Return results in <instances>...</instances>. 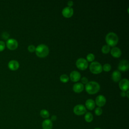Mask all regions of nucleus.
I'll return each instance as SVG.
<instances>
[{
    "label": "nucleus",
    "mask_w": 129,
    "mask_h": 129,
    "mask_svg": "<svg viewBox=\"0 0 129 129\" xmlns=\"http://www.w3.org/2000/svg\"><path fill=\"white\" fill-rule=\"evenodd\" d=\"M85 89L89 94H94L98 92L100 89V85L96 82L90 81L86 84Z\"/></svg>",
    "instance_id": "f257e3e1"
},
{
    "label": "nucleus",
    "mask_w": 129,
    "mask_h": 129,
    "mask_svg": "<svg viewBox=\"0 0 129 129\" xmlns=\"http://www.w3.org/2000/svg\"><path fill=\"white\" fill-rule=\"evenodd\" d=\"M36 55L40 57H44L49 53L48 47L44 44L38 45L35 48Z\"/></svg>",
    "instance_id": "f03ea898"
},
{
    "label": "nucleus",
    "mask_w": 129,
    "mask_h": 129,
    "mask_svg": "<svg viewBox=\"0 0 129 129\" xmlns=\"http://www.w3.org/2000/svg\"><path fill=\"white\" fill-rule=\"evenodd\" d=\"M105 40L108 45L109 46H114L117 44L118 41V37L116 33L110 32L106 35Z\"/></svg>",
    "instance_id": "7ed1b4c3"
},
{
    "label": "nucleus",
    "mask_w": 129,
    "mask_h": 129,
    "mask_svg": "<svg viewBox=\"0 0 129 129\" xmlns=\"http://www.w3.org/2000/svg\"><path fill=\"white\" fill-rule=\"evenodd\" d=\"M90 70L92 73L99 74L102 71V66L98 61H93L89 66Z\"/></svg>",
    "instance_id": "20e7f679"
},
{
    "label": "nucleus",
    "mask_w": 129,
    "mask_h": 129,
    "mask_svg": "<svg viewBox=\"0 0 129 129\" xmlns=\"http://www.w3.org/2000/svg\"><path fill=\"white\" fill-rule=\"evenodd\" d=\"M76 64L77 68L81 70H84L86 69L88 66L87 60L84 58H79L76 61Z\"/></svg>",
    "instance_id": "39448f33"
},
{
    "label": "nucleus",
    "mask_w": 129,
    "mask_h": 129,
    "mask_svg": "<svg viewBox=\"0 0 129 129\" xmlns=\"http://www.w3.org/2000/svg\"><path fill=\"white\" fill-rule=\"evenodd\" d=\"M74 112L77 115H81L84 114L86 112V108L82 104H78L76 105L73 109Z\"/></svg>",
    "instance_id": "423d86ee"
},
{
    "label": "nucleus",
    "mask_w": 129,
    "mask_h": 129,
    "mask_svg": "<svg viewBox=\"0 0 129 129\" xmlns=\"http://www.w3.org/2000/svg\"><path fill=\"white\" fill-rule=\"evenodd\" d=\"M6 45L9 49L14 50L17 48L18 46V43L16 39L11 38L7 41Z\"/></svg>",
    "instance_id": "0eeeda50"
},
{
    "label": "nucleus",
    "mask_w": 129,
    "mask_h": 129,
    "mask_svg": "<svg viewBox=\"0 0 129 129\" xmlns=\"http://www.w3.org/2000/svg\"><path fill=\"white\" fill-rule=\"evenodd\" d=\"M119 87L122 91L128 90L129 87V82L127 79H123L119 81Z\"/></svg>",
    "instance_id": "6e6552de"
},
{
    "label": "nucleus",
    "mask_w": 129,
    "mask_h": 129,
    "mask_svg": "<svg viewBox=\"0 0 129 129\" xmlns=\"http://www.w3.org/2000/svg\"><path fill=\"white\" fill-rule=\"evenodd\" d=\"M128 62L126 59H123L121 60L118 65V69L121 71H126L128 69Z\"/></svg>",
    "instance_id": "1a4fd4ad"
},
{
    "label": "nucleus",
    "mask_w": 129,
    "mask_h": 129,
    "mask_svg": "<svg viewBox=\"0 0 129 129\" xmlns=\"http://www.w3.org/2000/svg\"><path fill=\"white\" fill-rule=\"evenodd\" d=\"M74 13V10L73 8L70 7H66L64 8L62 11V14L63 16L67 18L71 17Z\"/></svg>",
    "instance_id": "9d476101"
},
{
    "label": "nucleus",
    "mask_w": 129,
    "mask_h": 129,
    "mask_svg": "<svg viewBox=\"0 0 129 129\" xmlns=\"http://www.w3.org/2000/svg\"><path fill=\"white\" fill-rule=\"evenodd\" d=\"M95 103L99 107L103 106V105H105L106 103V98L103 95H99L96 98Z\"/></svg>",
    "instance_id": "9b49d317"
},
{
    "label": "nucleus",
    "mask_w": 129,
    "mask_h": 129,
    "mask_svg": "<svg viewBox=\"0 0 129 129\" xmlns=\"http://www.w3.org/2000/svg\"><path fill=\"white\" fill-rule=\"evenodd\" d=\"M70 78L73 82H77L81 78L80 73L77 71H73L70 74Z\"/></svg>",
    "instance_id": "f8f14e48"
},
{
    "label": "nucleus",
    "mask_w": 129,
    "mask_h": 129,
    "mask_svg": "<svg viewBox=\"0 0 129 129\" xmlns=\"http://www.w3.org/2000/svg\"><path fill=\"white\" fill-rule=\"evenodd\" d=\"M8 67L10 70L15 71L19 68V63L16 60H12L9 62Z\"/></svg>",
    "instance_id": "ddd939ff"
},
{
    "label": "nucleus",
    "mask_w": 129,
    "mask_h": 129,
    "mask_svg": "<svg viewBox=\"0 0 129 129\" xmlns=\"http://www.w3.org/2000/svg\"><path fill=\"white\" fill-rule=\"evenodd\" d=\"M52 122L50 119H46L43 121L42 123V127L43 129H52Z\"/></svg>",
    "instance_id": "4468645a"
},
{
    "label": "nucleus",
    "mask_w": 129,
    "mask_h": 129,
    "mask_svg": "<svg viewBox=\"0 0 129 129\" xmlns=\"http://www.w3.org/2000/svg\"><path fill=\"white\" fill-rule=\"evenodd\" d=\"M111 54L115 57H119L121 54V51L118 47H113L111 49Z\"/></svg>",
    "instance_id": "2eb2a0df"
},
{
    "label": "nucleus",
    "mask_w": 129,
    "mask_h": 129,
    "mask_svg": "<svg viewBox=\"0 0 129 129\" xmlns=\"http://www.w3.org/2000/svg\"><path fill=\"white\" fill-rule=\"evenodd\" d=\"M85 105L87 109L89 110H93L95 106V101L92 99H88L85 102Z\"/></svg>",
    "instance_id": "dca6fc26"
},
{
    "label": "nucleus",
    "mask_w": 129,
    "mask_h": 129,
    "mask_svg": "<svg viewBox=\"0 0 129 129\" xmlns=\"http://www.w3.org/2000/svg\"><path fill=\"white\" fill-rule=\"evenodd\" d=\"M84 88V86L82 83H77L74 85L73 89L75 92L79 93L82 92Z\"/></svg>",
    "instance_id": "f3484780"
},
{
    "label": "nucleus",
    "mask_w": 129,
    "mask_h": 129,
    "mask_svg": "<svg viewBox=\"0 0 129 129\" xmlns=\"http://www.w3.org/2000/svg\"><path fill=\"white\" fill-rule=\"evenodd\" d=\"M121 73L119 71L115 70L112 73V79L114 82H118L121 79Z\"/></svg>",
    "instance_id": "a211bd4d"
},
{
    "label": "nucleus",
    "mask_w": 129,
    "mask_h": 129,
    "mask_svg": "<svg viewBox=\"0 0 129 129\" xmlns=\"http://www.w3.org/2000/svg\"><path fill=\"white\" fill-rule=\"evenodd\" d=\"M85 120L88 122H91L93 119V116L91 112H87L85 115Z\"/></svg>",
    "instance_id": "6ab92c4d"
},
{
    "label": "nucleus",
    "mask_w": 129,
    "mask_h": 129,
    "mask_svg": "<svg viewBox=\"0 0 129 129\" xmlns=\"http://www.w3.org/2000/svg\"><path fill=\"white\" fill-rule=\"evenodd\" d=\"M40 114L41 116L44 118H48L49 116V112L46 110V109H42L40 111Z\"/></svg>",
    "instance_id": "aec40b11"
},
{
    "label": "nucleus",
    "mask_w": 129,
    "mask_h": 129,
    "mask_svg": "<svg viewBox=\"0 0 129 129\" xmlns=\"http://www.w3.org/2000/svg\"><path fill=\"white\" fill-rule=\"evenodd\" d=\"M110 50V46L108 45H104L102 48H101V50H102V52L103 53H107L109 52Z\"/></svg>",
    "instance_id": "412c9836"
},
{
    "label": "nucleus",
    "mask_w": 129,
    "mask_h": 129,
    "mask_svg": "<svg viewBox=\"0 0 129 129\" xmlns=\"http://www.w3.org/2000/svg\"><path fill=\"white\" fill-rule=\"evenodd\" d=\"M60 80L63 83H66L69 80V78L68 77V76L66 74H62L60 76Z\"/></svg>",
    "instance_id": "4be33fe9"
},
{
    "label": "nucleus",
    "mask_w": 129,
    "mask_h": 129,
    "mask_svg": "<svg viewBox=\"0 0 129 129\" xmlns=\"http://www.w3.org/2000/svg\"><path fill=\"white\" fill-rule=\"evenodd\" d=\"M111 67L109 63H105L102 67V70H103L104 71H106V72L109 71L111 70Z\"/></svg>",
    "instance_id": "5701e85b"
},
{
    "label": "nucleus",
    "mask_w": 129,
    "mask_h": 129,
    "mask_svg": "<svg viewBox=\"0 0 129 129\" xmlns=\"http://www.w3.org/2000/svg\"><path fill=\"white\" fill-rule=\"evenodd\" d=\"M87 60L89 61H92L95 59V55L93 53H89L87 55Z\"/></svg>",
    "instance_id": "b1692460"
},
{
    "label": "nucleus",
    "mask_w": 129,
    "mask_h": 129,
    "mask_svg": "<svg viewBox=\"0 0 129 129\" xmlns=\"http://www.w3.org/2000/svg\"><path fill=\"white\" fill-rule=\"evenodd\" d=\"M95 113L97 116H99L101 115V114L102 113V110L101 108V107H97L95 110Z\"/></svg>",
    "instance_id": "393cba45"
},
{
    "label": "nucleus",
    "mask_w": 129,
    "mask_h": 129,
    "mask_svg": "<svg viewBox=\"0 0 129 129\" xmlns=\"http://www.w3.org/2000/svg\"><path fill=\"white\" fill-rule=\"evenodd\" d=\"M5 43L3 41H0V51H2L5 48Z\"/></svg>",
    "instance_id": "a878e982"
},
{
    "label": "nucleus",
    "mask_w": 129,
    "mask_h": 129,
    "mask_svg": "<svg viewBox=\"0 0 129 129\" xmlns=\"http://www.w3.org/2000/svg\"><path fill=\"white\" fill-rule=\"evenodd\" d=\"M35 48H36L35 46L33 45H30L28 47V50L30 52H33V51H35Z\"/></svg>",
    "instance_id": "bb28decb"
},
{
    "label": "nucleus",
    "mask_w": 129,
    "mask_h": 129,
    "mask_svg": "<svg viewBox=\"0 0 129 129\" xmlns=\"http://www.w3.org/2000/svg\"><path fill=\"white\" fill-rule=\"evenodd\" d=\"M9 37V34L6 32H4L3 34H2V37L4 39H7L8 38V37Z\"/></svg>",
    "instance_id": "cd10ccee"
},
{
    "label": "nucleus",
    "mask_w": 129,
    "mask_h": 129,
    "mask_svg": "<svg viewBox=\"0 0 129 129\" xmlns=\"http://www.w3.org/2000/svg\"><path fill=\"white\" fill-rule=\"evenodd\" d=\"M81 81H82V82L83 83L86 84L88 82V79H87L86 77H82V79H81Z\"/></svg>",
    "instance_id": "c85d7f7f"
},
{
    "label": "nucleus",
    "mask_w": 129,
    "mask_h": 129,
    "mask_svg": "<svg viewBox=\"0 0 129 129\" xmlns=\"http://www.w3.org/2000/svg\"><path fill=\"white\" fill-rule=\"evenodd\" d=\"M73 2L72 1H69L68 2V7H71L73 5Z\"/></svg>",
    "instance_id": "c756f323"
},
{
    "label": "nucleus",
    "mask_w": 129,
    "mask_h": 129,
    "mask_svg": "<svg viewBox=\"0 0 129 129\" xmlns=\"http://www.w3.org/2000/svg\"><path fill=\"white\" fill-rule=\"evenodd\" d=\"M56 119V116L55 115H52V116H51V121H54V120H55Z\"/></svg>",
    "instance_id": "7c9ffc66"
},
{
    "label": "nucleus",
    "mask_w": 129,
    "mask_h": 129,
    "mask_svg": "<svg viewBox=\"0 0 129 129\" xmlns=\"http://www.w3.org/2000/svg\"><path fill=\"white\" fill-rule=\"evenodd\" d=\"M120 95L122 96V97H125L126 96V93L124 91H122L120 93Z\"/></svg>",
    "instance_id": "2f4dec72"
},
{
    "label": "nucleus",
    "mask_w": 129,
    "mask_h": 129,
    "mask_svg": "<svg viewBox=\"0 0 129 129\" xmlns=\"http://www.w3.org/2000/svg\"><path fill=\"white\" fill-rule=\"evenodd\" d=\"M128 93H129V91H128V90H127V92H126V93H125L126 94V96H127V97H128Z\"/></svg>",
    "instance_id": "473e14b6"
},
{
    "label": "nucleus",
    "mask_w": 129,
    "mask_h": 129,
    "mask_svg": "<svg viewBox=\"0 0 129 129\" xmlns=\"http://www.w3.org/2000/svg\"><path fill=\"white\" fill-rule=\"evenodd\" d=\"M95 129H101V128H99V127H96V128H95Z\"/></svg>",
    "instance_id": "72a5a7b5"
}]
</instances>
